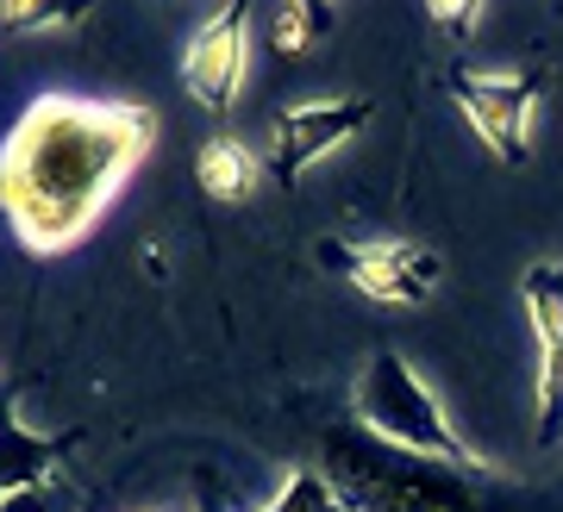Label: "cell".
<instances>
[{
  "instance_id": "6da1fadb",
  "label": "cell",
  "mask_w": 563,
  "mask_h": 512,
  "mask_svg": "<svg viewBox=\"0 0 563 512\" xmlns=\"http://www.w3.org/2000/svg\"><path fill=\"white\" fill-rule=\"evenodd\" d=\"M157 138V113L132 100L38 94L0 144V213L25 251L57 256L88 237L120 181Z\"/></svg>"
},
{
  "instance_id": "7a4b0ae2",
  "label": "cell",
  "mask_w": 563,
  "mask_h": 512,
  "mask_svg": "<svg viewBox=\"0 0 563 512\" xmlns=\"http://www.w3.org/2000/svg\"><path fill=\"white\" fill-rule=\"evenodd\" d=\"M325 488L339 493L344 512H483L470 475L432 456L395 450L376 432L332 425L325 432Z\"/></svg>"
},
{
  "instance_id": "3957f363",
  "label": "cell",
  "mask_w": 563,
  "mask_h": 512,
  "mask_svg": "<svg viewBox=\"0 0 563 512\" xmlns=\"http://www.w3.org/2000/svg\"><path fill=\"white\" fill-rule=\"evenodd\" d=\"M357 425H363V432H376L383 444H395V450L451 463V469H463V475L483 469V456L451 432V419H444V407L432 400V388H426L420 375L407 369V356H395V350H383V356H369V363H363Z\"/></svg>"
},
{
  "instance_id": "277c9868",
  "label": "cell",
  "mask_w": 563,
  "mask_h": 512,
  "mask_svg": "<svg viewBox=\"0 0 563 512\" xmlns=\"http://www.w3.org/2000/svg\"><path fill=\"white\" fill-rule=\"evenodd\" d=\"M320 263L351 276L357 294L383 300V307H420V300H432V288L444 276V256L432 244H407V237H388V244H332L325 237Z\"/></svg>"
},
{
  "instance_id": "5b68a950",
  "label": "cell",
  "mask_w": 563,
  "mask_h": 512,
  "mask_svg": "<svg viewBox=\"0 0 563 512\" xmlns=\"http://www.w3.org/2000/svg\"><path fill=\"white\" fill-rule=\"evenodd\" d=\"M451 100L463 107V119L483 132V144L501 163H526L532 151V113H539V81L532 76H470V69H451Z\"/></svg>"
},
{
  "instance_id": "8992f818",
  "label": "cell",
  "mask_w": 563,
  "mask_h": 512,
  "mask_svg": "<svg viewBox=\"0 0 563 512\" xmlns=\"http://www.w3.org/2000/svg\"><path fill=\"white\" fill-rule=\"evenodd\" d=\"M363 119H369V100H307V107H288V113L276 119V132H269L263 169H269L282 188H295V181L307 176V163L325 157L332 144H344Z\"/></svg>"
},
{
  "instance_id": "52a82bcc",
  "label": "cell",
  "mask_w": 563,
  "mask_h": 512,
  "mask_svg": "<svg viewBox=\"0 0 563 512\" xmlns=\"http://www.w3.org/2000/svg\"><path fill=\"white\" fill-rule=\"evenodd\" d=\"M244 20H251L244 7H220V13L188 38V51H181V81H188V94L201 100L207 113H225V107L239 100L244 57H251Z\"/></svg>"
},
{
  "instance_id": "ba28073f",
  "label": "cell",
  "mask_w": 563,
  "mask_h": 512,
  "mask_svg": "<svg viewBox=\"0 0 563 512\" xmlns=\"http://www.w3.org/2000/svg\"><path fill=\"white\" fill-rule=\"evenodd\" d=\"M532 337H539V437H563V263H532L520 276Z\"/></svg>"
},
{
  "instance_id": "9c48e42d",
  "label": "cell",
  "mask_w": 563,
  "mask_h": 512,
  "mask_svg": "<svg viewBox=\"0 0 563 512\" xmlns=\"http://www.w3.org/2000/svg\"><path fill=\"white\" fill-rule=\"evenodd\" d=\"M195 176H201V188L213 200H251L257 194V176H263V163L251 157V144H239L232 132H220V138H207L201 144V157H195Z\"/></svg>"
},
{
  "instance_id": "30bf717a",
  "label": "cell",
  "mask_w": 563,
  "mask_h": 512,
  "mask_svg": "<svg viewBox=\"0 0 563 512\" xmlns=\"http://www.w3.org/2000/svg\"><path fill=\"white\" fill-rule=\"evenodd\" d=\"M63 444L51 437H32L25 425H0V493H20V488H44L51 481V463H57Z\"/></svg>"
},
{
  "instance_id": "8fae6325",
  "label": "cell",
  "mask_w": 563,
  "mask_h": 512,
  "mask_svg": "<svg viewBox=\"0 0 563 512\" xmlns=\"http://www.w3.org/2000/svg\"><path fill=\"white\" fill-rule=\"evenodd\" d=\"M332 32V13L325 7H313V0H288V7H276V51L282 57H301V51H313V44Z\"/></svg>"
},
{
  "instance_id": "7c38bea8",
  "label": "cell",
  "mask_w": 563,
  "mask_h": 512,
  "mask_svg": "<svg viewBox=\"0 0 563 512\" xmlns=\"http://www.w3.org/2000/svg\"><path fill=\"white\" fill-rule=\"evenodd\" d=\"M269 512H344V507H339V493L325 488V475L295 469L288 481H282V493H276V507Z\"/></svg>"
},
{
  "instance_id": "4fadbf2b",
  "label": "cell",
  "mask_w": 563,
  "mask_h": 512,
  "mask_svg": "<svg viewBox=\"0 0 563 512\" xmlns=\"http://www.w3.org/2000/svg\"><path fill=\"white\" fill-rule=\"evenodd\" d=\"M0 512H69L63 493L44 481V488H20V493H0Z\"/></svg>"
},
{
  "instance_id": "5bb4252c",
  "label": "cell",
  "mask_w": 563,
  "mask_h": 512,
  "mask_svg": "<svg viewBox=\"0 0 563 512\" xmlns=\"http://www.w3.org/2000/svg\"><path fill=\"white\" fill-rule=\"evenodd\" d=\"M483 20V7H432V25H451V38H463V25Z\"/></svg>"
},
{
  "instance_id": "9a60e30c",
  "label": "cell",
  "mask_w": 563,
  "mask_h": 512,
  "mask_svg": "<svg viewBox=\"0 0 563 512\" xmlns=\"http://www.w3.org/2000/svg\"><path fill=\"white\" fill-rule=\"evenodd\" d=\"M7 419H13V394H7V388H0V425H7Z\"/></svg>"
},
{
  "instance_id": "2e32d148",
  "label": "cell",
  "mask_w": 563,
  "mask_h": 512,
  "mask_svg": "<svg viewBox=\"0 0 563 512\" xmlns=\"http://www.w3.org/2000/svg\"><path fill=\"white\" fill-rule=\"evenodd\" d=\"M201 512H213V507H201Z\"/></svg>"
}]
</instances>
